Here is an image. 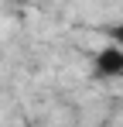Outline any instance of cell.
Listing matches in <instances>:
<instances>
[{
    "label": "cell",
    "mask_w": 123,
    "mask_h": 127,
    "mask_svg": "<svg viewBox=\"0 0 123 127\" xmlns=\"http://www.w3.org/2000/svg\"><path fill=\"white\" fill-rule=\"evenodd\" d=\"M96 72L99 76H123V48L120 45H106L96 55Z\"/></svg>",
    "instance_id": "obj_1"
},
{
    "label": "cell",
    "mask_w": 123,
    "mask_h": 127,
    "mask_svg": "<svg viewBox=\"0 0 123 127\" xmlns=\"http://www.w3.org/2000/svg\"><path fill=\"white\" fill-rule=\"evenodd\" d=\"M113 34H116V41H120V48H123V28H116Z\"/></svg>",
    "instance_id": "obj_2"
}]
</instances>
